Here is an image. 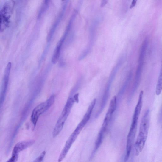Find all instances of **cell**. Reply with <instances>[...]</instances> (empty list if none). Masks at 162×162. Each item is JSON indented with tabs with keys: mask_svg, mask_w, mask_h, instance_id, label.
<instances>
[{
	"mask_svg": "<svg viewBox=\"0 0 162 162\" xmlns=\"http://www.w3.org/2000/svg\"><path fill=\"white\" fill-rule=\"evenodd\" d=\"M62 1H65V0H62Z\"/></svg>",
	"mask_w": 162,
	"mask_h": 162,
	"instance_id": "obj_16",
	"label": "cell"
},
{
	"mask_svg": "<svg viewBox=\"0 0 162 162\" xmlns=\"http://www.w3.org/2000/svg\"><path fill=\"white\" fill-rule=\"evenodd\" d=\"M63 41V40L62 39L61 40L56 48L54 50L52 59V62L54 64L57 63L58 61L60 55V49L61 48Z\"/></svg>",
	"mask_w": 162,
	"mask_h": 162,
	"instance_id": "obj_8",
	"label": "cell"
},
{
	"mask_svg": "<svg viewBox=\"0 0 162 162\" xmlns=\"http://www.w3.org/2000/svg\"><path fill=\"white\" fill-rule=\"evenodd\" d=\"M69 113L64 110H63L56 124L53 133V136L57 137L62 130L65 121L67 120Z\"/></svg>",
	"mask_w": 162,
	"mask_h": 162,
	"instance_id": "obj_6",
	"label": "cell"
},
{
	"mask_svg": "<svg viewBox=\"0 0 162 162\" xmlns=\"http://www.w3.org/2000/svg\"><path fill=\"white\" fill-rule=\"evenodd\" d=\"M15 4V2L13 0L9 1L5 4L1 10L0 12L1 32H4L9 26Z\"/></svg>",
	"mask_w": 162,
	"mask_h": 162,
	"instance_id": "obj_2",
	"label": "cell"
},
{
	"mask_svg": "<svg viewBox=\"0 0 162 162\" xmlns=\"http://www.w3.org/2000/svg\"><path fill=\"white\" fill-rule=\"evenodd\" d=\"M116 97L115 96L111 101L108 113L112 115L116 110Z\"/></svg>",
	"mask_w": 162,
	"mask_h": 162,
	"instance_id": "obj_10",
	"label": "cell"
},
{
	"mask_svg": "<svg viewBox=\"0 0 162 162\" xmlns=\"http://www.w3.org/2000/svg\"><path fill=\"white\" fill-rule=\"evenodd\" d=\"M45 2L47 3L48 1V0H45Z\"/></svg>",
	"mask_w": 162,
	"mask_h": 162,
	"instance_id": "obj_15",
	"label": "cell"
},
{
	"mask_svg": "<svg viewBox=\"0 0 162 162\" xmlns=\"http://www.w3.org/2000/svg\"><path fill=\"white\" fill-rule=\"evenodd\" d=\"M54 101L55 96L53 95L47 101L40 104L34 108L31 115V120L35 127L40 116L49 109L53 104Z\"/></svg>",
	"mask_w": 162,
	"mask_h": 162,
	"instance_id": "obj_3",
	"label": "cell"
},
{
	"mask_svg": "<svg viewBox=\"0 0 162 162\" xmlns=\"http://www.w3.org/2000/svg\"><path fill=\"white\" fill-rule=\"evenodd\" d=\"M138 1V0H133L130 7V9H132L135 6Z\"/></svg>",
	"mask_w": 162,
	"mask_h": 162,
	"instance_id": "obj_13",
	"label": "cell"
},
{
	"mask_svg": "<svg viewBox=\"0 0 162 162\" xmlns=\"http://www.w3.org/2000/svg\"><path fill=\"white\" fill-rule=\"evenodd\" d=\"M162 91V65L161 66L160 74L157 82L155 93L156 95H159L160 94Z\"/></svg>",
	"mask_w": 162,
	"mask_h": 162,
	"instance_id": "obj_9",
	"label": "cell"
},
{
	"mask_svg": "<svg viewBox=\"0 0 162 162\" xmlns=\"http://www.w3.org/2000/svg\"><path fill=\"white\" fill-rule=\"evenodd\" d=\"M80 131L77 129H76L73 133L70 136V137L66 141L61 153H60L58 161H61L65 158L67 154L68 151L74 143Z\"/></svg>",
	"mask_w": 162,
	"mask_h": 162,
	"instance_id": "obj_5",
	"label": "cell"
},
{
	"mask_svg": "<svg viewBox=\"0 0 162 162\" xmlns=\"http://www.w3.org/2000/svg\"><path fill=\"white\" fill-rule=\"evenodd\" d=\"M78 95L79 94H75L74 96V99L76 101H78Z\"/></svg>",
	"mask_w": 162,
	"mask_h": 162,
	"instance_id": "obj_14",
	"label": "cell"
},
{
	"mask_svg": "<svg viewBox=\"0 0 162 162\" xmlns=\"http://www.w3.org/2000/svg\"><path fill=\"white\" fill-rule=\"evenodd\" d=\"M34 142V141L31 140L19 142L14 147L11 158L8 161H16L18 159V154L20 152L31 146Z\"/></svg>",
	"mask_w": 162,
	"mask_h": 162,
	"instance_id": "obj_4",
	"label": "cell"
},
{
	"mask_svg": "<svg viewBox=\"0 0 162 162\" xmlns=\"http://www.w3.org/2000/svg\"><path fill=\"white\" fill-rule=\"evenodd\" d=\"M109 0H101L100 4V7L103 8L105 7L108 2Z\"/></svg>",
	"mask_w": 162,
	"mask_h": 162,
	"instance_id": "obj_12",
	"label": "cell"
},
{
	"mask_svg": "<svg viewBox=\"0 0 162 162\" xmlns=\"http://www.w3.org/2000/svg\"><path fill=\"white\" fill-rule=\"evenodd\" d=\"M150 112L147 110L141 119L139 133L135 144V155H138L142 151L148 135L149 128Z\"/></svg>",
	"mask_w": 162,
	"mask_h": 162,
	"instance_id": "obj_1",
	"label": "cell"
},
{
	"mask_svg": "<svg viewBox=\"0 0 162 162\" xmlns=\"http://www.w3.org/2000/svg\"><path fill=\"white\" fill-rule=\"evenodd\" d=\"M11 68V63H9L7 66L4 73L3 84L1 97V106L4 102L5 96L6 94Z\"/></svg>",
	"mask_w": 162,
	"mask_h": 162,
	"instance_id": "obj_7",
	"label": "cell"
},
{
	"mask_svg": "<svg viewBox=\"0 0 162 162\" xmlns=\"http://www.w3.org/2000/svg\"><path fill=\"white\" fill-rule=\"evenodd\" d=\"M46 153V152L44 151L42 152V153L40 154V155L38 157V158L35 160L34 162H41L42 161Z\"/></svg>",
	"mask_w": 162,
	"mask_h": 162,
	"instance_id": "obj_11",
	"label": "cell"
}]
</instances>
